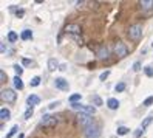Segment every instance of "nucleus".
<instances>
[{
    "label": "nucleus",
    "mask_w": 153,
    "mask_h": 138,
    "mask_svg": "<svg viewBox=\"0 0 153 138\" xmlns=\"http://www.w3.org/2000/svg\"><path fill=\"white\" fill-rule=\"evenodd\" d=\"M65 31L73 34V36H79V34L82 33V28H81V25H78V24H68L65 26Z\"/></svg>",
    "instance_id": "obj_7"
},
{
    "label": "nucleus",
    "mask_w": 153,
    "mask_h": 138,
    "mask_svg": "<svg viewBox=\"0 0 153 138\" xmlns=\"http://www.w3.org/2000/svg\"><path fill=\"white\" fill-rule=\"evenodd\" d=\"M110 55V50L105 47V45H102V47H99L98 48V51H96V56L99 57V59H107Z\"/></svg>",
    "instance_id": "obj_9"
},
{
    "label": "nucleus",
    "mask_w": 153,
    "mask_h": 138,
    "mask_svg": "<svg viewBox=\"0 0 153 138\" xmlns=\"http://www.w3.org/2000/svg\"><path fill=\"white\" fill-rule=\"evenodd\" d=\"M144 71H145V75H147V76H153V67H152V65L145 67V68H144Z\"/></svg>",
    "instance_id": "obj_26"
},
{
    "label": "nucleus",
    "mask_w": 153,
    "mask_h": 138,
    "mask_svg": "<svg viewBox=\"0 0 153 138\" xmlns=\"http://www.w3.org/2000/svg\"><path fill=\"white\" fill-rule=\"evenodd\" d=\"M23 14H25V11H23V9H19L17 13H16V16H17V17H22Z\"/></svg>",
    "instance_id": "obj_34"
},
{
    "label": "nucleus",
    "mask_w": 153,
    "mask_h": 138,
    "mask_svg": "<svg viewBox=\"0 0 153 138\" xmlns=\"http://www.w3.org/2000/svg\"><path fill=\"white\" fill-rule=\"evenodd\" d=\"M26 102H28L29 107H31V106H36V104H39V102H40V98L37 96V95H29V96L26 98Z\"/></svg>",
    "instance_id": "obj_10"
},
{
    "label": "nucleus",
    "mask_w": 153,
    "mask_h": 138,
    "mask_svg": "<svg viewBox=\"0 0 153 138\" xmlns=\"http://www.w3.org/2000/svg\"><path fill=\"white\" fill-rule=\"evenodd\" d=\"M13 82H14V87H16L17 90H22V89H23V82H22L20 76H16V78L13 79Z\"/></svg>",
    "instance_id": "obj_16"
},
{
    "label": "nucleus",
    "mask_w": 153,
    "mask_h": 138,
    "mask_svg": "<svg viewBox=\"0 0 153 138\" xmlns=\"http://www.w3.org/2000/svg\"><path fill=\"white\" fill-rule=\"evenodd\" d=\"M133 70H135V71H139V70H141V62H138V61H136V62L133 64Z\"/></svg>",
    "instance_id": "obj_31"
},
{
    "label": "nucleus",
    "mask_w": 153,
    "mask_h": 138,
    "mask_svg": "<svg viewBox=\"0 0 153 138\" xmlns=\"http://www.w3.org/2000/svg\"><path fill=\"white\" fill-rule=\"evenodd\" d=\"M108 75H110V71L107 70V71H104V73H102L101 76H99V79H101V81H105V79L108 78Z\"/></svg>",
    "instance_id": "obj_29"
},
{
    "label": "nucleus",
    "mask_w": 153,
    "mask_h": 138,
    "mask_svg": "<svg viewBox=\"0 0 153 138\" xmlns=\"http://www.w3.org/2000/svg\"><path fill=\"white\" fill-rule=\"evenodd\" d=\"M56 124H57V118L56 116H51V115H45L43 116V120L40 121V126L42 127H56Z\"/></svg>",
    "instance_id": "obj_6"
},
{
    "label": "nucleus",
    "mask_w": 153,
    "mask_h": 138,
    "mask_svg": "<svg viewBox=\"0 0 153 138\" xmlns=\"http://www.w3.org/2000/svg\"><path fill=\"white\" fill-rule=\"evenodd\" d=\"M33 113H34V107L31 106V107H28V109H26V112H25V120H29V118L33 116Z\"/></svg>",
    "instance_id": "obj_18"
},
{
    "label": "nucleus",
    "mask_w": 153,
    "mask_h": 138,
    "mask_svg": "<svg viewBox=\"0 0 153 138\" xmlns=\"http://www.w3.org/2000/svg\"><path fill=\"white\" fill-rule=\"evenodd\" d=\"M14 71H16V75H17V76H20L22 73H23V68H22L20 65H17V64H16V65H14Z\"/></svg>",
    "instance_id": "obj_25"
},
{
    "label": "nucleus",
    "mask_w": 153,
    "mask_h": 138,
    "mask_svg": "<svg viewBox=\"0 0 153 138\" xmlns=\"http://www.w3.org/2000/svg\"><path fill=\"white\" fill-rule=\"evenodd\" d=\"M0 118H2V121H8L11 118V112L8 109H5V107H2L0 109Z\"/></svg>",
    "instance_id": "obj_12"
},
{
    "label": "nucleus",
    "mask_w": 153,
    "mask_h": 138,
    "mask_svg": "<svg viewBox=\"0 0 153 138\" xmlns=\"http://www.w3.org/2000/svg\"><path fill=\"white\" fill-rule=\"evenodd\" d=\"M22 62H23V65H33V61L31 59H26V57L22 61Z\"/></svg>",
    "instance_id": "obj_33"
},
{
    "label": "nucleus",
    "mask_w": 153,
    "mask_h": 138,
    "mask_svg": "<svg viewBox=\"0 0 153 138\" xmlns=\"http://www.w3.org/2000/svg\"><path fill=\"white\" fill-rule=\"evenodd\" d=\"M20 39H22V40H29V39H33V33L29 31V30H23V31L20 33Z\"/></svg>",
    "instance_id": "obj_15"
},
{
    "label": "nucleus",
    "mask_w": 153,
    "mask_h": 138,
    "mask_svg": "<svg viewBox=\"0 0 153 138\" xmlns=\"http://www.w3.org/2000/svg\"><path fill=\"white\" fill-rule=\"evenodd\" d=\"M57 106H59V102H57V101L56 102H51V104H49V109H56Z\"/></svg>",
    "instance_id": "obj_35"
},
{
    "label": "nucleus",
    "mask_w": 153,
    "mask_h": 138,
    "mask_svg": "<svg viewBox=\"0 0 153 138\" xmlns=\"http://www.w3.org/2000/svg\"><path fill=\"white\" fill-rule=\"evenodd\" d=\"M127 36H128L130 40L138 42L141 37H142V25H141V24L130 25V28H128V31H127Z\"/></svg>",
    "instance_id": "obj_1"
},
{
    "label": "nucleus",
    "mask_w": 153,
    "mask_h": 138,
    "mask_svg": "<svg viewBox=\"0 0 153 138\" xmlns=\"http://www.w3.org/2000/svg\"><path fill=\"white\" fill-rule=\"evenodd\" d=\"M152 47H153V44H152Z\"/></svg>",
    "instance_id": "obj_36"
},
{
    "label": "nucleus",
    "mask_w": 153,
    "mask_h": 138,
    "mask_svg": "<svg viewBox=\"0 0 153 138\" xmlns=\"http://www.w3.org/2000/svg\"><path fill=\"white\" fill-rule=\"evenodd\" d=\"M152 121H153V116H147V118H145V120L142 121V124H141V129L145 130V129L148 127V126L152 124Z\"/></svg>",
    "instance_id": "obj_17"
},
{
    "label": "nucleus",
    "mask_w": 153,
    "mask_h": 138,
    "mask_svg": "<svg viewBox=\"0 0 153 138\" xmlns=\"http://www.w3.org/2000/svg\"><path fill=\"white\" fill-rule=\"evenodd\" d=\"M114 90H116V92H124V90H125V84H124V82H119V84H116V87H114Z\"/></svg>",
    "instance_id": "obj_24"
},
{
    "label": "nucleus",
    "mask_w": 153,
    "mask_h": 138,
    "mask_svg": "<svg viewBox=\"0 0 153 138\" xmlns=\"http://www.w3.org/2000/svg\"><path fill=\"white\" fill-rule=\"evenodd\" d=\"M0 82H2V84L6 82V75H5V71H3V70L0 71Z\"/></svg>",
    "instance_id": "obj_30"
},
{
    "label": "nucleus",
    "mask_w": 153,
    "mask_h": 138,
    "mask_svg": "<svg viewBox=\"0 0 153 138\" xmlns=\"http://www.w3.org/2000/svg\"><path fill=\"white\" fill-rule=\"evenodd\" d=\"M68 99H70L71 104H73V102H78L79 99H81V93H74V95H71V96L68 98Z\"/></svg>",
    "instance_id": "obj_21"
},
{
    "label": "nucleus",
    "mask_w": 153,
    "mask_h": 138,
    "mask_svg": "<svg viewBox=\"0 0 153 138\" xmlns=\"http://www.w3.org/2000/svg\"><path fill=\"white\" fill-rule=\"evenodd\" d=\"M0 98H2V101L13 104V102L16 101V98H17V93H16V92H14L13 89H5V90H2V95H0Z\"/></svg>",
    "instance_id": "obj_2"
},
{
    "label": "nucleus",
    "mask_w": 153,
    "mask_h": 138,
    "mask_svg": "<svg viewBox=\"0 0 153 138\" xmlns=\"http://www.w3.org/2000/svg\"><path fill=\"white\" fill-rule=\"evenodd\" d=\"M57 67H59V62H57L54 57H51V59L48 61V70L49 71H56V70H59Z\"/></svg>",
    "instance_id": "obj_11"
},
{
    "label": "nucleus",
    "mask_w": 153,
    "mask_h": 138,
    "mask_svg": "<svg viewBox=\"0 0 153 138\" xmlns=\"http://www.w3.org/2000/svg\"><path fill=\"white\" fill-rule=\"evenodd\" d=\"M142 133H144V130H142V129H141V127H139V129H138V130H136V132H135V137H136V138H139L141 135H142Z\"/></svg>",
    "instance_id": "obj_32"
},
{
    "label": "nucleus",
    "mask_w": 153,
    "mask_h": 138,
    "mask_svg": "<svg viewBox=\"0 0 153 138\" xmlns=\"http://www.w3.org/2000/svg\"><path fill=\"white\" fill-rule=\"evenodd\" d=\"M93 102H94V106H102V99H101V96H98V95H93Z\"/></svg>",
    "instance_id": "obj_23"
},
{
    "label": "nucleus",
    "mask_w": 153,
    "mask_h": 138,
    "mask_svg": "<svg viewBox=\"0 0 153 138\" xmlns=\"http://www.w3.org/2000/svg\"><path fill=\"white\" fill-rule=\"evenodd\" d=\"M8 40H9V42H16V40H17V34L14 33V31H9V33H8Z\"/></svg>",
    "instance_id": "obj_22"
},
{
    "label": "nucleus",
    "mask_w": 153,
    "mask_h": 138,
    "mask_svg": "<svg viewBox=\"0 0 153 138\" xmlns=\"http://www.w3.org/2000/svg\"><path fill=\"white\" fill-rule=\"evenodd\" d=\"M139 6H141V9H150V8H153V0H141Z\"/></svg>",
    "instance_id": "obj_13"
},
{
    "label": "nucleus",
    "mask_w": 153,
    "mask_h": 138,
    "mask_svg": "<svg viewBox=\"0 0 153 138\" xmlns=\"http://www.w3.org/2000/svg\"><path fill=\"white\" fill-rule=\"evenodd\" d=\"M152 104H153V96H148V98L142 102V106H145V107H148V106H152Z\"/></svg>",
    "instance_id": "obj_27"
},
{
    "label": "nucleus",
    "mask_w": 153,
    "mask_h": 138,
    "mask_svg": "<svg viewBox=\"0 0 153 138\" xmlns=\"http://www.w3.org/2000/svg\"><path fill=\"white\" fill-rule=\"evenodd\" d=\"M125 133H128L127 127H118V135H125Z\"/></svg>",
    "instance_id": "obj_28"
},
{
    "label": "nucleus",
    "mask_w": 153,
    "mask_h": 138,
    "mask_svg": "<svg viewBox=\"0 0 153 138\" xmlns=\"http://www.w3.org/2000/svg\"><path fill=\"white\" fill-rule=\"evenodd\" d=\"M114 55L118 57H125L128 55V48L122 40H118L116 44H114Z\"/></svg>",
    "instance_id": "obj_3"
},
{
    "label": "nucleus",
    "mask_w": 153,
    "mask_h": 138,
    "mask_svg": "<svg viewBox=\"0 0 153 138\" xmlns=\"http://www.w3.org/2000/svg\"><path fill=\"white\" fill-rule=\"evenodd\" d=\"M17 130H19V126H13L11 127V130L8 132V135H6V138H11V137H14L17 133Z\"/></svg>",
    "instance_id": "obj_20"
},
{
    "label": "nucleus",
    "mask_w": 153,
    "mask_h": 138,
    "mask_svg": "<svg viewBox=\"0 0 153 138\" xmlns=\"http://www.w3.org/2000/svg\"><path fill=\"white\" fill-rule=\"evenodd\" d=\"M107 106H108V109L116 110L118 107H119V101H118V99H114V98H110L108 101H107Z\"/></svg>",
    "instance_id": "obj_14"
},
{
    "label": "nucleus",
    "mask_w": 153,
    "mask_h": 138,
    "mask_svg": "<svg viewBox=\"0 0 153 138\" xmlns=\"http://www.w3.org/2000/svg\"><path fill=\"white\" fill-rule=\"evenodd\" d=\"M76 118H78V123H79V124L84 126L85 129L88 127V126L94 124V123H93V116H91V115H87V113H79Z\"/></svg>",
    "instance_id": "obj_5"
},
{
    "label": "nucleus",
    "mask_w": 153,
    "mask_h": 138,
    "mask_svg": "<svg viewBox=\"0 0 153 138\" xmlns=\"http://www.w3.org/2000/svg\"><path fill=\"white\" fill-rule=\"evenodd\" d=\"M54 85H56L59 90H68V89H70V85H68V81H65L63 78H57V79H54Z\"/></svg>",
    "instance_id": "obj_8"
},
{
    "label": "nucleus",
    "mask_w": 153,
    "mask_h": 138,
    "mask_svg": "<svg viewBox=\"0 0 153 138\" xmlns=\"http://www.w3.org/2000/svg\"><path fill=\"white\" fill-rule=\"evenodd\" d=\"M39 84H40V78H39V76H34L31 81H29V85H31V87H37Z\"/></svg>",
    "instance_id": "obj_19"
},
{
    "label": "nucleus",
    "mask_w": 153,
    "mask_h": 138,
    "mask_svg": "<svg viewBox=\"0 0 153 138\" xmlns=\"http://www.w3.org/2000/svg\"><path fill=\"white\" fill-rule=\"evenodd\" d=\"M84 133H85L87 138H98L101 135V127H99L98 124H91L88 126L85 130H84Z\"/></svg>",
    "instance_id": "obj_4"
}]
</instances>
